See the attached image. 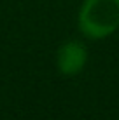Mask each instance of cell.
Segmentation results:
<instances>
[{
    "label": "cell",
    "instance_id": "cell-1",
    "mask_svg": "<svg viewBox=\"0 0 119 120\" xmlns=\"http://www.w3.org/2000/svg\"><path fill=\"white\" fill-rule=\"evenodd\" d=\"M79 26L89 38H103L119 26V0H86L79 12Z\"/></svg>",
    "mask_w": 119,
    "mask_h": 120
},
{
    "label": "cell",
    "instance_id": "cell-2",
    "mask_svg": "<svg viewBox=\"0 0 119 120\" xmlns=\"http://www.w3.org/2000/svg\"><path fill=\"white\" fill-rule=\"evenodd\" d=\"M86 57H88V52L82 44L75 40L67 42L58 51V68L63 75H75L82 70Z\"/></svg>",
    "mask_w": 119,
    "mask_h": 120
}]
</instances>
